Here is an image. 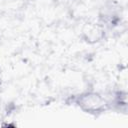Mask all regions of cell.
I'll return each mask as SVG.
<instances>
[{
	"label": "cell",
	"mask_w": 128,
	"mask_h": 128,
	"mask_svg": "<svg viewBox=\"0 0 128 128\" xmlns=\"http://www.w3.org/2000/svg\"><path fill=\"white\" fill-rule=\"evenodd\" d=\"M74 103L82 111L91 115H99L108 108L107 98L95 91H85L74 98Z\"/></svg>",
	"instance_id": "cell-1"
}]
</instances>
